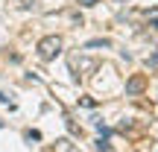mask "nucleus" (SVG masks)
Masks as SVG:
<instances>
[{
    "label": "nucleus",
    "mask_w": 158,
    "mask_h": 152,
    "mask_svg": "<svg viewBox=\"0 0 158 152\" xmlns=\"http://www.w3.org/2000/svg\"><path fill=\"white\" fill-rule=\"evenodd\" d=\"M53 149H56V152H79V149L73 146V143L68 141V138H59V141H56V146H53Z\"/></svg>",
    "instance_id": "nucleus-3"
},
{
    "label": "nucleus",
    "mask_w": 158,
    "mask_h": 152,
    "mask_svg": "<svg viewBox=\"0 0 158 152\" xmlns=\"http://www.w3.org/2000/svg\"><path fill=\"white\" fill-rule=\"evenodd\" d=\"M143 88H147V76L143 73H135V76L126 79V91H129V94H141Z\"/></svg>",
    "instance_id": "nucleus-2"
},
{
    "label": "nucleus",
    "mask_w": 158,
    "mask_h": 152,
    "mask_svg": "<svg viewBox=\"0 0 158 152\" xmlns=\"http://www.w3.org/2000/svg\"><path fill=\"white\" fill-rule=\"evenodd\" d=\"M97 47H102V50H106L108 41H88V50H97Z\"/></svg>",
    "instance_id": "nucleus-4"
},
{
    "label": "nucleus",
    "mask_w": 158,
    "mask_h": 152,
    "mask_svg": "<svg viewBox=\"0 0 158 152\" xmlns=\"http://www.w3.org/2000/svg\"><path fill=\"white\" fill-rule=\"evenodd\" d=\"M76 3H79V6H97L100 0H76Z\"/></svg>",
    "instance_id": "nucleus-5"
},
{
    "label": "nucleus",
    "mask_w": 158,
    "mask_h": 152,
    "mask_svg": "<svg viewBox=\"0 0 158 152\" xmlns=\"http://www.w3.org/2000/svg\"><path fill=\"white\" fill-rule=\"evenodd\" d=\"M62 47H64V41H62V35H44V38L38 41V56L44 59V62H53V59L62 53Z\"/></svg>",
    "instance_id": "nucleus-1"
}]
</instances>
